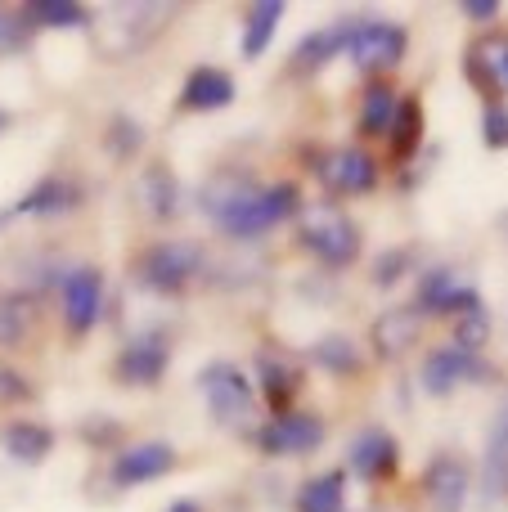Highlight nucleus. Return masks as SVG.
Segmentation results:
<instances>
[{
  "label": "nucleus",
  "instance_id": "f257e3e1",
  "mask_svg": "<svg viewBox=\"0 0 508 512\" xmlns=\"http://www.w3.org/2000/svg\"><path fill=\"white\" fill-rule=\"evenodd\" d=\"M297 207H302V189H297L293 180H279V185H270V189H257L239 212L216 221V230L230 234V239H261V234L275 230L279 221H288Z\"/></svg>",
  "mask_w": 508,
  "mask_h": 512
},
{
  "label": "nucleus",
  "instance_id": "f03ea898",
  "mask_svg": "<svg viewBox=\"0 0 508 512\" xmlns=\"http://www.w3.org/2000/svg\"><path fill=\"white\" fill-rule=\"evenodd\" d=\"M198 391H203L207 409L221 427H234L252 414V400H257V382L230 360H212L198 373Z\"/></svg>",
  "mask_w": 508,
  "mask_h": 512
},
{
  "label": "nucleus",
  "instance_id": "7ed1b4c3",
  "mask_svg": "<svg viewBox=\"0 0 508 512\" xmlns=\"http://www.w3.org/2000/svg\"><path fill=\"white\" fill-rule=\"evenodd\" d=\"M410 50V36H405L401 23H387V18H356L351 27L347 54L360 72H392L396 63Z\"/></svg>",
  "mask_w": 508,
  "mask_h": 512
},
{
  "label": "nucleus",
  "instance_id": "20e7f679",
  "mask_svg": "<svg viewBox=\"0 0 508 512\" xmlns=\"http://www.w3.org/2000/svg\"><path fill=\"white\" fill-rule=\"evenodd\" d=\"M302 248L311 256H320L324 265H333V270H347L351 261L360 256V225L351 221V216L333 212V207H324V212H315L311 221L302 225Z\"/></svg>",
  "mask_w": 508,
  "mask_h": 512
},
{
  "label": "nucleus",
  "instance_id": "39448f33",
  "mask_svg": "<svg viewBox=\"0 0 508 512\" xmlns=\"http://www.w3.org/2000/svg\"><path fill=\"white\" fill-rule=\"evenodd\" d=\"M194 274H203V248H198V243L167 239V243H153V248L140 256V279L149 283L153 292H180Z\"/></svg>",
  "mask_w": 508,
  "mask_h": 512
},
{
  "label": "nucleus",
  "instance_id": "423d86ee",
  "mask_svg": "<svg viewBox=\"0 0 508 512\" xmlns=\"http://www.w3.org/2000/svg\"><path fill=\"white\" fill-rule=\"evenodd\" d=\"M324 436H329V427H324L320 414H275L266 427L257 432V445L261 454H270V459H293V454H311L324 445Z\"/></svg>",
  "mask_w": 508,
  "mask_h": 512
},
{
  "label": "nucleus",
  "instance_id": "0eeeda50",
  "mask_svg": "<svg viewBox=\"0 0 508 512\" xmlns=\"http://www.w3.org/2000/svg\"><path fill=\"white\" fill-rule=\"evenodd\" d=\"M482 306V292L468 274L450 270V265H437L419 279V306L414 310H428V315H468V310Z\"/></svg>",
  "mask_w": 508,
  "mask_h": 512
},
{
  "label": "nucleus",
  "instance_id": "6e6552de",
  "mask_svg": "<svg viewBox=\"0 0 508 512\" xmlns=\"http://www.w3.org/2000/svg\"><path fill=\"white\" fill-rule=\"evenodd\" d=\"M104 315V274L95 265H77L63 274V324L72 337H86Z\"/></svg>",
  "mask_w": 508,
  "mask_h": 512
},
{
  "label": "nucleus",
  "instance_id": "1a4fd4ad",
  "mask_svg": "<svg viewBox=\"0 0 508 512\" xmlns=\"http://www.w3.org/2000/svg\"><path fill=\"white\" fill-rule=\"evenodd\" d=\"M315 176H320V185L338 198L369 194V189L378 185V158L365 153V149H333V153L320 158Z\"/></svg>",
  "mask_w": 508,
  "mask_h": 512
},
{
  "label": "nucleus",
  "instance_id": "9d476101",
  "mask_svg": "<svg viewBox=\"0 0 508 512\" xmlns=\"http://www.w3.org/2000/svg\"><path fill=\"white\" fill-rule=\"evenodd\" d=\"M477 378H491V369H486L482 355H468L464 346L446 342L437 346V351L423 360V391L428 396H450L455 387H464V382H477Z\"/></svg>",
  "mask_w": 508,
  "mask_h": 512
},
{
  "label": "nucleus",
  "instance_id": "9b49d317",
  "mask_svg": "<svg viewBox=\"0 0 508 512\" xmlns=\"http://www.w3.org/2000/svg\"><path fill=\"white\" fill-rule=\"evenodd\" d=\"M347 463H351V472H356L360 481L378 486V481L396 477V468H401V445H396V436L387 432V427H365V432L351 441Z\"/></svg>",
  "mask_w": 508,
  "mask_h": 512
},
{
  "label": "nucleus",
  "instance_id": "f8f14e48",
  "mask_svg": "<svg viewBox=\"0 0 508 512\" xmlns=\"http://www.w3.org/2000/svg\"><path fill=\"white\" fill-rule=\"evenodd\" d=\"M167 364H171L167 337H162V333H144V337H131V342L122 346L113 373H117V382H126V387H153V382L167 373Z\"/></svg>",
  "mask_w": 508,
  "mask_h": 512
},
{
  "label": "nucleus",
  "instance_id": "ddd939ff",
  "mask_svg": "<svg viewBox=\"0 0 508 512\" xmlns=\"http://www.w3.org/2000/svg\"><path fill=\"white\" fill-rule=\"evenodd\" d=\"M176 468V450L167 441H144V445H131L113 459V486L117 490H131V486H144V481H158Z\"/></svg>",
  "mask_w": 508,
  "mask_h": 512
},
{
  "label": "nucleus",
  "instance_id": "4468645a",
  "mask_svg": "<svg viewBox=\"0 0 508 512\" xmlns=\"http://www.w3.org/2000/svg\"><path fill=\"white\" fill-rule=\"evenodd\" d=\"M468 468L455 459V454H437L423 472V495H428L432 512H464L468 504Z\"/></svg>",
  "mask_w": 508,
  "mask_h": 512
},
{
  "label": "nucleus",
  "instance_id": "2eb2a0df",
  "mask_svg": "<svg viewBox=\"0 0 508 512\" xmlns=\"http://www.w3.org/2000/svg\"><path fill=\"white\" fill-rule=\"evenodd\" d=\"M423 333V319L414 306H396V310H383V319H374L369 328V342H374V355L378 360H396L405 355Z\"/></svg>",
  "mask_w": 508,
  "mask_h": 512
},
{
  "label": "nucleus",
  "instance_id": "dca6fc26",
  "mask_svg": "<svg viewBox=\"0 0 508 512\" xmlns=\"http://www.w3.org/2000/svg\"><path fill=\"white\" fill-rule=\"evenodd\" d=\"M257 180L248 176V171H234V167H221L212 180L203 185V194H198V203H203V212L212 216V221H225L230 212H239L243 203H248L252 194H257Z\"/></svg>",
  "mask_w": 508,
  "mask_h": 512
},
{
  "label": "nucleus",
  "instance_id": "f3484780",
  "mask_svg": "<svg viewBox=\"0 0 508 512\" xmlns=\"http://www.w3.org/2000/svg\"><path fill=\"white\" fill-rule=\"evenodd\" d=\"M234 95L239 90H234V77L225 68H194L185 90H180V104L189 113H216V108H230Z\"/></svg>",
  "mask_w": 508,
  "mask_h": 512
},
{
  "label": "nucleus",
  "instance_id": "a211bd4d",
  "mask_svg": "<svg viewBox=\"0 0 508 512\" xmlns=\"http://www.w3.org/2000/svg\"><path fill=\"white\" fill-rule=\"evenodd\" d=\"M351 27H356V18H342V23H329V27H320V32L302 36V41H297V50H293V68L297 72H320L324 63L338 59V54L347 50Z\"/></svg>",
  "mask_w": 508,
  "mask_h": 512
},
{
  "label": "nucleus",
  "instance_id": "6ab92c4d",
  "mask_svg": "<svg viewBox=\"0 0 508 512\" xmlns=\"http://www.w3.org/2000/svg\"><path fill=\"white\" fill-rule=\"evenodd\" d=\"M257 378H261V391H266V400H270L275 414H288V405L302 396V369H297L293 360H284V355H270V351L261 355Z\"/></svg>",
  "mask_w": 508,
  "mask_h": 512
},
{
  "label": "nucleus",
  "instance_id": "aec40b11",
  "mask_svg": "<svg viewBox=\"0 0 508 512\" xmlns=\"http://www.w3.org/2000/svg\"><path fill=\"white\" fill-rule=\"evenodd\" d=\"M504 490H508V396L491 423V436H486V468H482V495L504 499Z\"/></svg>",
  "mask_w": 508,
  "mask_h": 512
},
{
  "label": "nucleus",
  "instance_id": "412c9836",
  "mask_svg": "<svg viewBox=\"0 0 508 512\" xmlns=\"http://www.w3.org/2000/svg\"><path fill=\"white\" fill-rule=\"evenodd\" d=\"M0 445H5V454L14 463H45L54 450V432L41 423H27V418H18V423H9L5 432H0Z\"/></svg>",
  "mask_w": 508,
  "mask_h": 512
},
{
  "label": "nucleus",
  "instance_id": "4be33fe9",
  "mask_svg": "<svg viewBox=\"0 0 508 512\" xmlns=\"http://www.w3.org/2000/svg\"><path fill=\"white\" fill-rule=\"evenodd\" d=\"M279 18H284V0H257L243 14V59H261L270 50L279 32Z\"/></svg>",
  "mask_w": 508,
  "mask_h": 512
},
{
  "label": "nucleus",
  "instance_id": "5701e85b",
  "mask_svg": "<svg viewBox=\"0 0 508 512\" xmlns=\"http://www.w3.org/2000/svg\"><path fill=\"white\" fill-rule=\"evenodd\" d=\"M396 104H401V95H396L387 81H374V86L360 95V135L365 140H378V135L392 131V117H396Z\"/></svg>",
  "mask_w": 508,
  "mask_h": 512
},
{
  "label": "nucleus",
  "instance_id": "b1692460",
  "mask_svg": "<svg viewBox=\"0 0 508 512\" xmlns=\"http://www.w3.org/2000/svg\"><path fill=\"white\" fill-rule=\"evenodd\" d=\"M72 203H77V189H72L68 180H59V176H45V180H36L23 198H18L14 212H23V216H59V212H68Z\"/></svg>",
  "mask_w": 508,
  "mask_h": 512
},
{
  "label": "nucleus",
  "instance_id": "393cba45",
  "mask_svg": "<svg viewBox=\"0 0 508 512\" xmlns=\"http://www.w3.org/2000/svg\"><path fill=\"white\" fill-rule=\"evenodd\" d=\"M18 18H23V23H32V27H63V32L95 23V14H90L86 5H77V0H32V5H27Z\"/></svg>",
  "mask_w": 508,
  "mask_h": 512
},
{
  "label": "nucleus",
  "instance_id": "a878e982",
  "mask_svg": "<svg viewBox=\"0 0 508 512\" xmlns=\"http://www.w3.org/2000/svg\"><path fill=\"white\" fill-rule=\"evenodd\" d=\"M387 140H392V158L396 162H410L414 153H419V144H423V104L419 99H401V104H396V117H392Z\"/></svg>",
  "mask_w": 508,
  "mask_h": 512
},
{
  "label": "nucleus",
  "instance_id": "bb28decb",
  "mask_svg": "<svg viewBox=\"0 0 508 512\" xmlns=\"http://www.w3.org/2000/svg\"><path fill=\"white\" fill-rule=\"evenodd\" d=\"M347 508V472H324L306 481L297 495V512H342Z\"/></svg>",
  "mask_w": 508,
  "mask_h": 512
},
{
  "label": "nucleus",
  "instance_id": "cd10ccee",
  "mask_svg": "<svg viewBox=\"0 0 508 512\" xmlns=\"http://www.w3.org/2000/svg\"><path fill=\"white\" fill-rule=\"evenodd\" d=\"M311 355H315V364H320V369L333 373V378H356V373L365 369V360H360L356 342H351V337H342V333L320 337V342L311 346Z\"/></svg>",
  "mask_w": 508,
  "mask_h": 512
},
{
  "label": "nucleus",
  "instance_id": "c85d7f7f",
  "mask_svg": "<svg viewBox=\"0 0 508 512\" xmlns=\"http://www.w3.org/2000/svg\"><path fill=\"white\" fill-rule=\"evenodd\" d=\"M144 203H149V212L158 216V221H171V216L180 212V185L176 176H171L167 167H149L144 171Z\"/></svg>",
  "mask_w": 508,
  "mask_h": 512
},
{
  "label": "nucleus",
  "instance_id": "c756f323",
  "mask_svg": "<svg viewBox=\"0 0 508 512\" xmlns=\"http://www.w3.org/2000/svg\"><path fill=\"white\" fill-rule=\"evenodd\" d=\"M27 324H32V297L14 292V297L0 301V346H18V342H23Z\"/></svg>",
  "mask_w": 508,
  "mask_h": 512
},
{
  "label": "nucleus",
  "instance_id": "7c9ffc66",
  "mask_svg": "<svg viewBox=\"0 0 508 512\" xmlns=\"http://www.w3.org/2000/svg\"><path fill=\"white\" fill-rule=\"evenodd\" d=\"M104 144H108V153H113L117 162H131L135 153L144 149V131H140V122H135V117H113V126H108Z\"/></svg>",
  "mask_w": 508,
  "mask_h": 512
},
{
  "label": "nucleus",
  "instance_id": "2f4dec72",
  "mask_svg": "<svg viewBox=\"0 0 508 512\" xmlns=\"http://www.w3.org/2000/svg\"><path fill=\"white\" fill-rule=\"evenodd\" d=\"M491 342V310H468V315L455 319V346H464L468 355H477L482 346Z\"/></svg>",
  "mask_w": 508,
  "mask_h": 512
},
{
  "label": "nucleus",
  "instance_id": "473e14b6",
  "mask_svg": "<svg viewBox=\"0 0 508 512\" xmlns=\"http://www.w3.org/2000/svg\"><path fill=\"white\" fill-rule=\"evenodd\" d=\"M482 140H486V149H508V108L504 104H486Z\"/></svg>",
  "mask_w": 508,
  "mask_h": 512
},
{
  "label": "nucleus",
  "instance_id": "72a5a7b5",
  "mask_svg": "<svg viewBox=\"0 0 508 512\" xmlns=\"http://www.w3.org/2000/svg\"><path fill=\"white\" fill-rule=\"evenodd\" d=\"M410 261H414V256L405 252V248L383 252V256H378V261H374V283H378V288H392V283L401 279L405 270H410Z\"/></svg>",
  "mask_w": 508,
  "mask_h": 512
},
{
  "label": "nucleus",
  "instance_id": "f704fd0d",
  "mask_svg": "<svg viewBox=\"0 0 508 512\" xmlns=\"http://www.w3.org/2000/svg\"><path fill=\"white\" fill-rule=\"evenodd\" d=\"M27 396H32V387H27L23 373H14V369H5V364H0V400H5V405H14V400H27Z\"/></svg>",
  "mask_w": 508,
  "mask_h": 512
},
{
  "label": "nucleus",
  "instance_id": "c9c22d12",
  "mask_svg": "<svg viewBox=\"0 0 508 512\" xmlns=\"http://www.w3.org/2000/svg\"><path fill=\"white\" fill-rule=\"evenodd\" d=\"M464 14L477 23H495L500 18V0H464Z\"/></svg>",
  "mask_w": 508,
  "mask_h": 512
},
{
  "label": "nucleus",
  "instance_id": "e433bc0d",
  "mask_svg": "<svg viewBox=\"0 0 508 512\" xmlns=\"http://www.w3.org/2000/svg\"><path fill=\"white\" fill-rule=\"evenodd\" d=\"M81 436H86V441H113L117 427L113 423H86V427H81Z\"/></svg>",
  "mask_w": 508,
  "mask_h": 512
},
{
  "label": "nucleus",
  "instance_id": "4c0bfd02",
  "mask_svg": "<svg viewBox=\"0 0 508 512\" xmlns=\"http://www.w3.org/2000/svg\"><path fill=\"white\" fill-rule=\"evenodd\" d=\"M167 512H198V508H194V504H189V499H180V504H171Z\"/></svg>",
  "mask_w": 508,
  "mask_h": 512
},
{
  "label": "nucleus",
  "instance_id": "58836bf2",
  "mask_svg": "<svg viewBox=\"0 0 508 512\" xmlns=\"http://www.w3.org/2000/svg\"><path fill=\"white\" fill-rule=\"evenodd\" d=\"M5 126H9V113H5V108H0V131H5Z\"/></svg>",
  "mask_w": 508,
  "mask_h": 512
},
{
  "label": "nucleus",
  "instance_id": "ea45409f",
  "mask_svg": "<svg viewBox=\"0 0 508 512\" xmlns=\"http://www.w3.org/2000/svg\"><path fill=\"white\" fill-rule=\"evenodd\" d=\"M500 230H504V234H508V212H504V216H500Z\"/></svg>",
  "mask_w": 508,
  "mask_h": 512
},
{
  "label": "nucleus",
  "instance_id": "a19ab883",
  "mask_svg": "<svg viewBox=\"0 0 508 512\" xmlns=\"http://www.w3.org/2000/svg\"><path fill=\"white\" fill-rule=\"evenodd\" d=\"M0 225H5V216H0Z\"/></svg>",
  "mask_w": 508,
  "mask_h": 512
}]
</instances>
